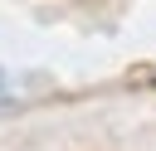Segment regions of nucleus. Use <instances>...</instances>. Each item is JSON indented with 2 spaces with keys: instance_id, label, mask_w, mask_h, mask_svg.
Here are the masks:
<instances>
[{
  "instance_id": "obj_1",
  "label": "nucleus",
  "mask_w": 156,
  "mask_h": 151,
  "mask_svg": "<svg viewBox=\"0 0 156 151\" xmlns=\"http://www.w3.org/2000/svg\"><path fill=\"white\" fill-rule=\"evenodd\" d=\"M0 88H5V73H0Z\"/></svg>"
}]
</instances>
